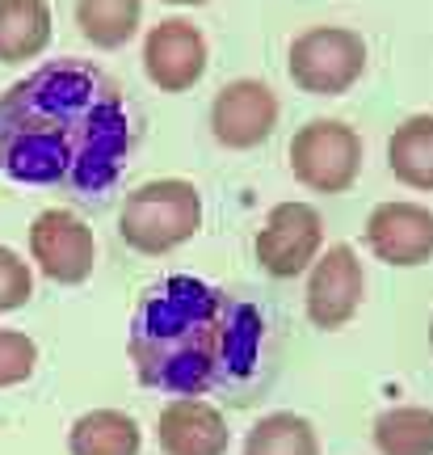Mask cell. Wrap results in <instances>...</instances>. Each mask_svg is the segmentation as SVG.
Instances as JSON below:
<instances>
[{"label":"cell","instance_id":"9","mask_svg":"<svg viewBox=\"0 0 433 455\" xmlns=\"http://www.w3.org/2000/svg\"><path fill=\"white\" fill-rule=\"evenodd\" d=\"M278 114H282V106H278L270 84L244 76V81H232L215 93V101H210V131H215V140L224 148L248 152V148H261L273 135Z\"/></svg>","mask_w":433,"mask_h":455},{"label":"cell","instance_id":"10","mask_svg":"<svg viewBox=\"0 0 433 455\" xmlns=\"http://www.w3.org/2000/svg\"><path fill=\"white\" fill-rule=\"evenodd\" d=\"M144 72L161 93H185L207 76V38L185 17H164L144 38Z\"/></svg>","mask_w":433,"mask_h":455},{"label":"cell","instance_id":"12","mask_svg":"<svg viewBox=\"0 0 433 455\" xmlns=\"http://www.w3.org/2000/svg\"><path fill=\"white\" fill-rule=\"evenodd\" d=\"M156 443L164 455H227L232 430L219 409L202 396H173L156 418Z\"/></svg>","mask_w":433,"mask_h":455},{"label":"cell","instance_id":"3","mask_svg":"<svg viewBox=\"0 0 433 455\" xmlns=\"http://www.w3.org/2000/svg\"><path fill=\"white\" fill-rule=\"evenodd\" d=\"M202 228V195L185 178H156L135 186L118 212V236L147 258L173 253Z\"/></svg>","mask_w":433,"mask_h":455},{"label":"cell","instance_id":"8","mask_svg":"<svg viewBox=\"0 0 433 455\" xmlns=\"http://www.w3.org/2000/svg\"><path fill=\"white\" fill-rule=\"evenodd\" d=\"M30 261L38 275H47L59 287H76L93 275L97 241L93 228L67 207H47L30 224Z\"/></svg>","mask_w":433,"mask_h":455},{"label":"cell","instance_id":"19","mask_svg":"<svg viewBox=\"0 0 433 455\" xmlns=\"http://www.w3.org/2000/svg\"><path fill=\"white\" fill-rule=\"evenodd\" d=\"M38 367V346L21 329H0V388L26 384Z\"/></svg>","mask_w":433,"mask_h":455},{"label":"cell","instance_id":"20","mask_svg":"<svg viewBox=\"0 0 433 455\" xmlns=\"http://www.w3.org/2000/svg\"><path fill=\"white\" fill-rule=\"evenodd\" d=\"M34 295V270L17 249L0 244V312L26 308Z\"/></svg>","mask_w":433,"mask_h":455},{"label":"cell","instance_id":"22","mask_svg":"<svg viewBox=\"0 0 433 455\" xmlns=\"http://www.w3.org/2000/svg\"><path fill=\"white\" fill-rule=\"evenodd\" d=\"M429 346H433V325H429Z\"/></svg>","mask_w":433,"mask_h":455},{"label":"cell","instance_id":"21","mask_svg":"<svg viewBox=\"0 0 433 455\" xmlns=\"http://www.w3.org/2000/svg\"><path fill=\"white\" fill-rule=\"evenodd\" d=\"M164 4H207V0H164Z\"/></svg>","mask_w":433,"mask_h":455},{"label":"cell","instance_id":"15","mask_svg":"<svg viewBox=\"0 0 433 455\" xmlns=\"http://www.w3.org/2000/svg\"><path fill=\"white\" fill-rule=\"evenodd\" d=\"M387 164L408 190L433 195V114H413L387 140Z\"/></svg>","mask_w":433,"mask_h":455},{"label":"cell","instance_id":"11","mask_svg":"<svg viewBox=\"0 0 433 455\" xmlns=\"http://www.w3.org/2000/svg\"><path fill=\"white\" fill-rule=\"evenodd\" d=\"M366 249L387 266H425L433 258V212L408 198L379 203L366 220Z\"/></svg>","mask_w":433,"mask_h":455},{"label":"cell","instance_id":"14","mask_svg":"<svg viewBox=\"0 0 433 455\" xmlns=\"http://www.w3.org/2000/svg\"><path fill=\"white\" fill-rule=\"evenodd\" d=\"M51 43L47 0H0V64L38 60Z\"/></svg>","mask_w":433,"mask_h":455},{"label":"cell","instance_id":"16","mask_svg":"<svg viewBox=\"0 0 433 455\" xmlns=\"http://www.w3.org/2000/svg\"><path fill=\"white\" fill-rule=\"evenodd\" d=\"M144 0H76V26L101 51L127 47L139 34Z\"/></svg>","mask_w":433,"mask_h":455},{"label":"cell","instance_id":"6","mask_svg":"<svg viewBox=\"0 0 433 455\" xmlns=\"http://www.w3.org/2000/svg\"><path fill=\"white\" fill-rule=\"evenodd\" d=\"M366 299V270L353 244H328L320 249V258L307 266V321L324 333L345 329L358 316Z\"/></svg>","mask_w":433,"mask_h":455},{"label":"cell","instance_id":"13","mask_svg":"<svg viewBox=\"0 0 433 455\" xmlns=\"http://www.w3.org/2000/svg\"><path fill=\"white\" fill-rule=\"evenodd\" d=\"M144 430L122 409H89L67 430L72 455H139Z\"/></svg>","mask_w":433,"mask_h":455},{"label":"cell","instance_id":"7","mask_svg":"<svg viewBox=\"0 0 433 455\" xmlns=\"http://www.w3.org/2000/svg\"><path fill=\"white\" fill-rule=\"evenodd\" d=\"M320 249H324V215L303 198L270 207L257 228V261L261 270L273 278L307 275V266L320 258Z\"/></svg>","mask_w":433,"mask_h":455},{"label":"cell","instance_id":"1","mask_svg":"<svg viewBox=\"0 0 433 455\" xmlns=\"http://www.w3.org/2000/svg\"><path fill=\"white\" fill-rule=\"evenodd\" d=\"M130 144L127 98L89 60H51L0 93V173L21 186L106 198Z\"/></svg>","mask_w":433,"mask_h":455},{"label":"cell","instance_id":"17","mask_svg":"<svg viewBox=\"0 0 433 455\" xmlns=\"http://www.w3.org/2000/svg\"><path fill=\"white\" fill-rule=\"evenodd\" d=\"M370 435L379 455H433V409L391 405L374 418Z\"/></svg>","mask_w":433,"mask_h":455},{"label":"cell","instance_id":"18","mask_svg":"<svg viewBox=\"0 0 433 455\" xmlns=\"http://www.w3.org/2000/svg\"><path fill=\"white\" fill-rule=\"evenodd\" d=\"M244 455H320V439L316 426L299 413H265L248 430Z\"/></svg>","mask_w":433,"mask_h":455},{"label":"cell","instance_id":"2","mask_svg":"<svg viewBox=\"0 0 433 455\" xmlns=\"http://www.w3.org/2000/svg\"><path fill=\"white\" fill-rule=\"evenodd\" d=\"M265 316L207 278L173 275L144 291L130 316V358L147 388L202 396L257 371Z\"/></svg>","mask_w":433,"mask_h":455},{"label":"cell","instance_id":"4","mask_svg":"<svg viewBox=\"0 0 433 455\" xmlns=\"http://www.w3.org/2000/svg\"><path fill=\"white\" fill-rule=\"evenodd\" d=\"M290 173L311 195H345L366 161L362 135L341 118H311L290 140Z\"/></svg>","mask_w":433,"mask_h":455},{"label":"cell","instance_id":"5","mask_svg":"<svg viewBox=\"0 0 433 455\" xmlns=\"http://www.w3.org/2000/svg\"><path fill=\"white\" fill-rule=\"evenodd\" d=\"M290 81L311 98H341L366 72V43L350 26H311L290 43Z\"/></svg>","mask_w":433,"mask_h":455}]
</instances>
